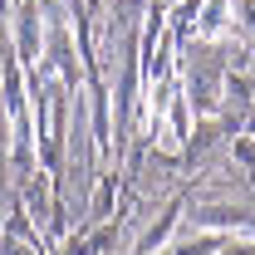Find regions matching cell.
Masks as SVG:
<instances>
[{
  "label": "cell",
  "mask_w": 255,
  "mask_h": 255,
  "mask_svg": "<svg viewBox=\"0 0 255 255\" xmlns=\"http://www.w3.org/2000/svg\"><path fill=\"white\" fill-rule=\"evenodd\" d=\"M231 0H206L201 15H196V39H226L231 34Z\"/></svg>",
  "instance_id": "1"
},
{
  "label": "cell",
  "mask_w": 255,
  "mask_h": 255,
  "mask_svg": "<svg viewBox=\"0 0 255 255\" xmlns=\"http://www.w3.org/2000/svg\"><path fill=\"white\" fill-rule=\"evenodd\" d=\"M221 255H255V241H226Z\"/></svg>",
  "instance_id": "2"
}]
</instances>
